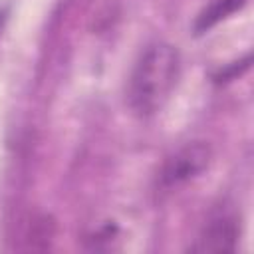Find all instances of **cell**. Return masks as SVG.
Listing matches in <instances>:
<instances>
[{
    "label": "cell",
    "instance_id": "cell-1",
    "mask_svg": "<svg viewBox=\"0 0 254 254\" xmlns=\"http://www.w3.org/2000/svg\"><path fill=\"white\" fill-rule=\"evenodd\" d=\"M181 77V54L167 42L149 44L137 58L129 81L127 103L139 117H151L165 107Z\"/></svg>",
    "mask_w": 254,
    "mask_h": 254
},
{
    "label": "cell",
    "instance_id": "cell-3",
    "mask_svg": "<svg viewBox=\"0 0 254 254\" xmlns=\"http://www.w3.org/2000/svg\"><path fill=\"white\" fill-rule=\"evenodd\" d=\"M240 224L234 214L220 212L212 216L200 230L196 242L190 246L194 252H228L236 248Z\"/></svg>",
    "mask_w": 254,
    "mask_h": 254
},
{
    "label": "cell",
    "instance_id": "cell-4",
    "mask_svg": "<svg viewBox=\"0 0 254 254\" xmlns=\"http://www.w3.org/2000/svg\"><path fill=\"white\" fill-rule=\"evenodd\" d=\"M246 4V0H214L198 18L194 24L196 34H202L206 30H210L214 24H218L220 20L228 18L230 14H234L236 10H240Z\"/></svg>",
    "mask_w": 254,
    "mask_h": 254
},
{
    "label": "cell",
    "instance_id": "cell-2",
    "mask_svg": "<svg viewBox=\"0 0 254 254\" xmlns=\"http://www.w3.org/2000/svg\"><path fill=\"white\" fill-rule=\"evenodd\" d=\"M210 147L202 141L187 143L177 153H173L161 171V187L163 189H175L179 185H185L192 179H196L210 163Z\"/></svg>",
    "mask_w": 254,
    "mask_h": 254
}]
</instances>
